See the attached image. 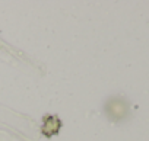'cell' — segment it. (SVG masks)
<instances>
[{"mask_svg": "<svg viewBox=\"0 0 149 141\" xmlns=\"http://www.w3.org/2000/svg\"><path fill=\"white\" fill-rule=\"evenodd\" d=\"M60 128H61L60 118L56 116V115H50V116H45L44 118V124L41 127V132H42V135H45V137L50 138V137L58 134Z\"/></svg>", "mask_w": 149, "mask_h": 141, "instance_id": "obj_1", "label": "cell"}]
</instances>
